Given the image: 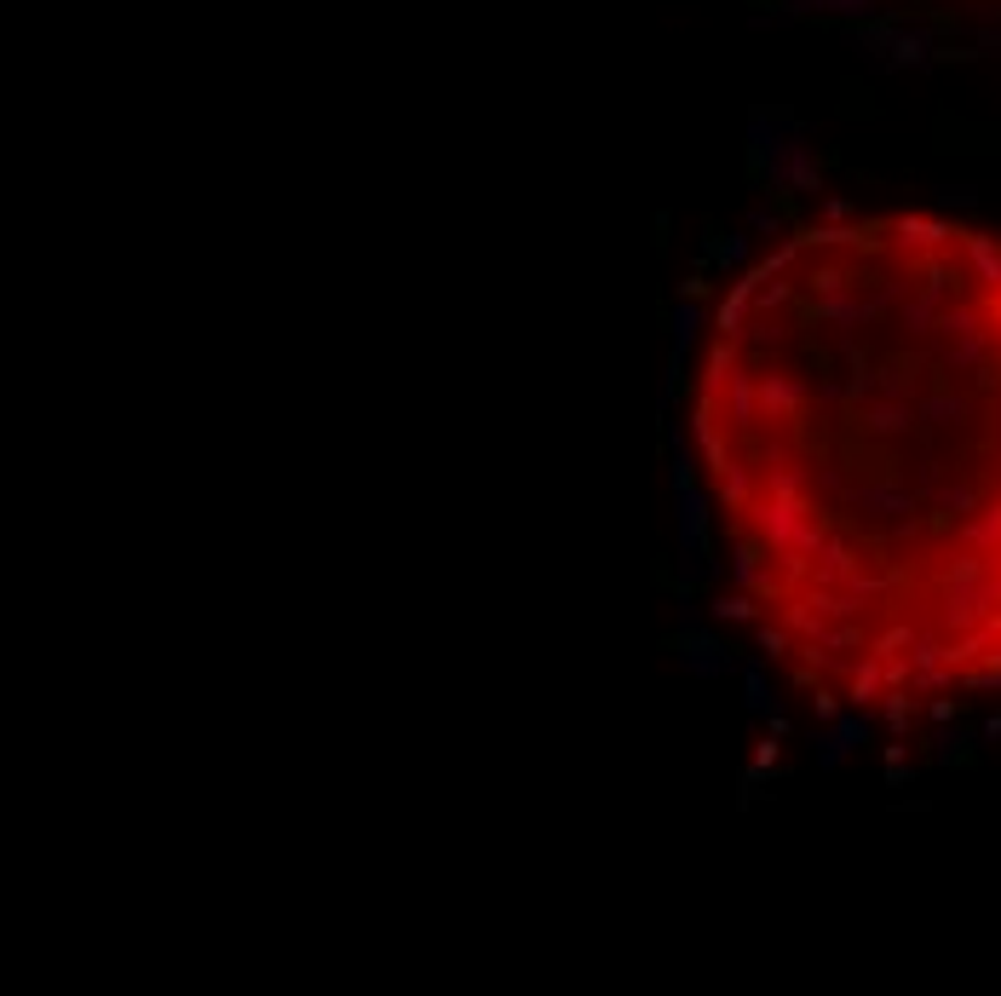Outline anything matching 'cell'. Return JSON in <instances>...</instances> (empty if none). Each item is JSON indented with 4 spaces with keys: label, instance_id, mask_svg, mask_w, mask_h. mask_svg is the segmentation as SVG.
Here are the masks:
<instances>
[{
    "label": "cell",
    "instance_id": "cell-1",
    "mask_svg": "<svg viewBox=\"0 0 1001 996\" xmlns=\"http://www.w3.org/2000/svg\"><path fill=\"white\" fill-rule=\"evenodd\" d=\"M691 478L748 645L829 720L1001 697V231L834 214L713 294Z\"/></svg>",
    "mask_w": 1001,
    "mask_h": 996
}]
</instances>
